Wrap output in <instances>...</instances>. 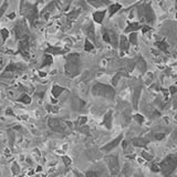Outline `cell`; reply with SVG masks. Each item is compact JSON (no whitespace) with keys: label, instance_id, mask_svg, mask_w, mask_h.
<instances>
[{"label":"cell","instance_id":"33","mask_svg":"<svg viewBox=\"0 0 177 177\" xmlns=\"http://www.w3.org/2000/svg\"><path fill=\"white\" fill-rule=\"evenodd\" d=\"M12 172H14V175H18L19 174V166H18V164L14 163V166H12Z\"/></svg>","mask_w":177,"mask_h":177},{"label":"cell","instance_id":"45","mask_svg":"<svg viewBox=\"0 0 177 177\" xmlns=\"http://www.w3.org/2000/svg\"><path fill=\"white\" fill-rule=\"evenodd\" d=\"M39 1H42V0H38V2H39Z\"/></svg>","mask_w":177,"mask_h":177},{"label":"cell","instance_id":"29","mask_svg":"<svg viewBox=\"0 0 177 177\" xmlns=\"http://www.w3.org/2000/svg\"><path fill=\"white\" fill-rule=\"evenodd\" d=\"M85 177H99V174L94 170H87L85 173Z\"/></svg>","mask_w":177,"mask_h":177},{"label":"cell","instance_id":"42","mask_svg":"<svg viewBox=\"0 0 177 177\" xmlns=\"http://www.w3.org/2000/svg\"><path fill=\"white\" fill-rule=\"evenodd\" d=\"M149 27H144V28H143V32H146V31H149Z\"/></svg>","mask_w":177,"mask_h":177},{"label":"cell","instance_id":"16","mask_svg":"<svg viewBox=\"0 0 177 177\" xmlns=\"http://www.w3.org/2000/svg\"><path fill=\"white\" fill-rule=\"evenodd\" d=\"M103 124L105 125L107 128L112 127V111H109L105 114L104 119H103Z\"/></svg>","mask_w":177,"mask_h":177},{"label":"cell","instance_id":"39","mask_svg":"<svg viewBox=\"0 0 177 177\" xmlns=\"http://www.w3.org/2000/svg\"><path fill=\"white\" fill-rule=\"evenodd\" d=\"M73 174H74V177H85L83 174H81V173H79L78 170H73Z\"/></svg>","mask_w":177,"mask_h":177},{"label":"cell","instance_id":"4","mask_svg":"<svg viewBox=\"0 0 177 177\" xmlns=\"http://www.w3.org/2000/svg\"><path fill=\"white\" fill-rule=\"evenodd\" d=\"M92 94L95 96H101V98H105V99L112 100L115 96V91L112 86L102 83H96L93 85L92 87Z\"/></svg>","mask_w":177,"mask_h":177},{"label":"cell","instance_id":"20","mask_svg":"<svg viewBox=\"0 0 177 177\" xmlns=\"http://www.w3.org/2000/svg\"><path fill=\"white\" fill-rule=\"evenodd\" d=\"M121 8H122V6L121 5H119V3H114V5H111L110 6V8H109V12H110V16L112 17L115 12H117L119 10H120Z\"/></svg>","mask_w":177,"mask_h":177},{"label":"cell","instance_id":"2","mask_svg":"<svg viewBox=\"0 0 177 177\" xmlns=\"http://www.w3.org/2000/svg\"><path fill=\"white\" fill-rule=\"evenodd\" d=\"M21 14L28 19L29 23L31 26H35V21L38 20V17H39V11H38V2L35 3H29L24 0H21Z\"/></svg>","mask_w":177,"mask_h":177},{"label":"cell","instance_id":"34","mask_svg":"<svg viewBox=\"0 0 177 177\" xmlns=\"http://www.w3.org/2000/svg\"><path fill=\"white\" fill-rule=\"evenodd\" d=\"M157 45H158V48H159V49H162L163 51H166V50H167V44H166L165 42L157 43Z\"/></svg>","mask_w":177,"mask_h":177},{"label":"cell","instance_id":"19","mask_svg":"<svg viewBox=\"0 0 177 177\" xmlns=\"http://www.w3.org/2000/svg\"><path fill=\"white\" fill-rule=\"evenodd\" d=\"M53 62V58L51 54H48V53H45L44 56H43V61H42V64H41V66H47V65H50V64H52Z\"/></svg>","mask_w":177,"mask_h":177},{"label":"cell","instance_id":"15","mask_svg":"<svg viewBox=\"0 0 177 177\" xmlns=\"http://www.w3.org/2000/svg\"><path fill=\"white\" fill-rule=\"evenodd\" d=\"M63 91H65V89H64V87H62V86H59V85H53L51 93H52V95H53L56 99H58V98H59V96L63 93Z\"/></svg>","mask_w":177,"mask_h":177},{"label":"cell","instance_id":"14","mask_svg":"<svg viewBox=\"0 0 177 177\" xmlns=\"http://www.w3.org/2000/svg\"><path fill=\"white\" fill-rule=\"evenodd\" d=\"M87 2L90 5H92L93 7L95 8H100V7H103L105 5H109V0H87Z\"/></svg>","mask_w":177,"mask_h":177},{"label":"cell","instance_id":"26","mask_svg":"<svg viewBox=\"0 0 177 177\" xmlns=\"http://www.w3.org/2000/svg\"><path fill=\"white\" fill-rule=\"evenodd\" d=\"M128 42L133 43L134 45L137 44V35H136L135 32H132V33L130 35V40H128Z\"/></svg>","mask_w":177,"mask_h":177},{"label":"cell","instance_id":"30","mask_svg":"<svg viewBox=\"0 0 177 177\" xmlns=\"http://www.w3.org/2000/svg\"><path fill=\"white\" fill-rule=\"evenodd\" d=\"M0 32H1V35H2V39H3V41H5L8 37H9V31H8L7 29H2Z\"/></svg>","mask_w":177,"mask_h":177},{"label":"cell","instance_id":"13","mask_svg":"<svg viewBox=\"0 0 177 177\" xmlns=\"http://www.w3.org/2000/svg\"><path fill=\"white\" fill-rule=\"evenodd\" d=\"M120 48L122 51H127L130 48V42L125 35H121L120 38Z\"/></svg>","mask_w":177,"mask_h":177},{"label":"cell","instance_id":"24","mask_svg":"<svg viewBox=\"0 0 177 177\" xmlns=\"http://www.w3.org/2000/svg\"><path fill=\"white\" fill-rule=\"evenodd\" d=\"M94 49V44H93L89 39H86L85 40V44H84V50L85 51H87V52H90V51H92Z\"/></svg>","mask_w":177,"mask_h":177},{"label":"cell","instance_id":"32","mask_svg":"<svg viewBox=\"0 0 177 177\" xmlns=\"http://www.w3.org/2000/svg\"><path fill=\"white\" fill-rule=\"evenodd\" d=\"M134 120L137 121L140 124H142V123L144 122V119H143V116H142V115H140V114H136V115H134Z\"/></svg>","mask_w":177,"mask_h":177},{"label":"cell","instance_id":"18","mask_svg":"<svg viewBox=\"0 0 177 177\" xmlns=\"http://www.w3.org/2000/svg\"><path fill=\"white\" fill-rule=\"evenodd\" d=\"M109 32V35H110V43L113 45V47H117V35L114 32V31H107Z\"/></svg>","mask_w":177,"mask_h":177},{"label":"cell","instance_id":"17","mask_svg":"<svg viewBox=\"0 0 177 177\" xmlns=\"http://www.w3.org/2000/svg\"><path fill=\"white\" fill-rule=\"evenodd\" d=\"M132 143H133V145L135 146H145L146 144H147V140H145V138H142V137H136V138H133L132 140Z\"/></svg>","mask_w":177,"mask_h":177},{"label":"cell","instance_id":"3","mask_svg":"<svg viewBox=\"0 0 177 177\" xmlns=\"http://www.w3.org/2000/svg\"><path fill=\"white\" fill-rule=\"evenodd\" d=\"M177 166V154L168 155L159 165V170L163 173L165 177H168L172 175V173L175 170Z\"/></svg>","mask_w":177,"mask_h":177},{"label":"cell","instance_id":"35","mask_svg":"<svg viewBox=\"0 0 177 177\" xmlns=\"http://www.w3.org/2000/svg\"><path fill=\"white\" fill-rule=\"evenodd\" d=\"M62 159L64 161V164L66 165V166H69V165H71V158L70 157H66V156H63L62 157Z\"/></svg>","mask_w":177,"mask_h":177},{"label":"cell","instance_id":"36","mask_svg":"<svg viewBox=\"0 0 177 177\" xmlns=\"http://www.w3.org/2000/svg\"><path fill=\"white\" fill-rule=\"evenodd\" d=\"M80 131H81V132H83V133H86L87 135L90 134V130H89V127H87V126H84V125H83V126H81Z\"/></svg>","mask_w":177,"mask_h":177},{"label":"cell","instance_id":"25","mask_svg":"<svg viewBox=\"0 0 177 177\" xmlns=\"http://www.w3.org/2000/svg\"><path fill=\"white\" fill-rule=\"evenodd\" d=\"M19 101L22 102V103H24V104H29V103L31 102V99H30V96H29V95H27V94H23V95L20 96Z\"/></svg>","mask_w":177,"mask_h":177},{"label":"cell","instance_id":"47","mask_svg":"<svg viewBox=\"0 0 177 177\" xmlns=\"http://www.w3.org/2000/svg\"><path fill=\"white\" fill-rule=\"evenodd\" d=\"M176 18H177V12H176Z\"/></svg>","mask_w":177,"mask_h":177},{"label":"cell","instance_id":"44","mask_svg":"<svg viewBox=\"0 0 177 177\" xmlns=\"http://www.w3.org/2000/svg\"><path fill=\"white\" fill-rule=\"evenodd\" d=\"M170 90H172V93L176 92V87H170Z\"/></svg>","mask_w":177,"mask_h":177},{"label":"cell","instance_id":"41","mask_svg":"<svg viewBox=\"0 0 177 177\" xmlns=\"http://www.w3.org/2000/svg\"><path fill=\"white\" fill-rule=\"evenodd\" d=\"M151 168L153 172H159V165H152Z\"/></svg>","mask_w":177,"mask_h":177},{"label":"cell","instance_id":"31","mask_svg":"<svg viewBox=\"0 0 177 177\" xmlns=\"http://www.w3.org/2000/svg\"><path fill=\"white\" fill-rule=\"evenodd\" d=\"M86 121H87V119H86L85 116H81L80 120H79V122H78V125L79 126H83L85 123H86Z\"/></svg>","mask_w":177,"mask_h":177},{"label":"cell","instance_id":"21","mask_svg":"<svg viewBox=\"0 0 177 177\" xmlns=\"http://www.w3.org/2000/svg\"><path fill=\"white\" fill-rule=\"evenodd\" d=\"M140 94H141V89H136L135 90L134 94H133V104H134V107H137V102H138V99H140Z\"/></svg>","mask_w":177,"mask_h":177},{"label":"cell","instance_id":"8","mask_svg":"<svg viewBox=\"0 0 177 177\" xmlns=\"http://www.w3.org/2000/svg\"><path fill=\"white\" fill-rule=\"evenodd\" d=\"M29 49H30V40H21L18 44V53H21L26 59H29Z\"/></svg>","mask_w":177,"mask_h":177},{"label":"cell","instance_id":"12","mask_svg":"<svg viewBox=\"0 0 177 177\" xmlns=\"http://www.w3.org/2000/svg\"><path fill=\"white\" fill-rule=\"evenodd\" d=\"M105 14H106L105 10H103V11H95L93 14V20L96 22V23H102L103 20H104Z\"/></svg>","mask_w":177,"mask_h":177},{"label":"cell","instance_id":"5","mask_svg":"<svg viewBox=\"0 0 177 177\" xmlns=\"http://www.w3.org/2000/svg\"><path fill=\"white\" fill-rule=\"evenodd\" d=\"M14 35L17 40L21 41V40H30V31H29L28 27L26 24V22L21 20V21H18L14 26Z\"/></svg>","mask_w":177,"mask_h":177},{"label":"cell","instance_id":"1","mask_svg":"<svg viewBox=\"0 0 177 177\" xmlns=\"http://www.w3.org/2000/svg\"><path fill=\"white\" fill-rule=\"evenodd\" d=\"M81 71V61H80V54L78 53H70L66 57V62L64 65V72L66 77L74 78L77 77Z\"/></svg>","mask_w":177,"mask_h":177},{"label":"cell","instance_id":"22","mask_svg":"<svg viewBox=\"0 0 177 177\" xmlns=\"http://www.w3.org/2000/svg\"><path fill=\"white\" fill-rule=\"evenodd\" d=\"M140 24L137 23V22H134V23H130L128 24V27L125 29V32H132V31H135V30H137V29H140Z\"/></svg>","mask_w":177,"mask_h":177},{"label":"cell","instance_id":"40","mask_svg":"<svg viewBox=\"0 0 177 177\" xmlns=\"http://www.w3.org/2000/svg\"><path fill=\"white\" fill-rule=\"evenodd\" d=\"M142 155L144 156L146 159H149V161H151V159H152V155H149L146 152H143V153H142Z\"/></svg>","mask_w":177,"mask_h":177},{"label":"cell","instance_id":"23","mask_svg":"<svg viewBox=\"0 0 177 177\" xmlns=\"http://www.w3.org/2000/svg\"><path fill=\"white\" fill-rule=\"evenodd\" d=\"M80 10H72L71 12L66 14V17H68V19H70V20H73V19H75V18H78L79 14H80Z\"/></svg>","mask_w":177,"mask_h":177},{"label":"cell","instance_id":"43","mask_svg":"<svg viewBox=\"0 0 177 177\" xmlns=\"http://www.w3.org/2000/svg\"><path fill=\"white\" fill-rule=\"evenodd\" d=\"M14 17H16V14H14V12L9 16V18H10V19H14Z\"/></svg>","mask_w":177,"mask_h":177},{"label":"cell","instance_id":"10","mask_svg":"<svg viewBox=\"0 0 177 177\" xmlns=\"http://www.w3.org/2000/svg\"><path fill=\"white\" fill-rule=\"evenodd\" d=\"M45 53L51 54V56H58V54H64L66 53V50H63L58 47H49L45 49Z\"/></svg>","mask_w":177,"mask_h":177},{"label":"cell","instance_id":"11","mask_svg":"<svg viewBox=\"0 0 177 177\" xmlns=\"http://www.w3.org/2000/svg\"><path fill=\"white\" fill-rule=\"evenodd\" d=\"M86 35H87V39L91 40L95 43L96 39H95V31H94V27H93L92 23H90L87 27H86Z\"/></svg>","mask_w":177,"mask_h":177},{"label":"cell","instance_id":"6","mask_svg":"<svg viewBox=\"0 0 177 177\" xmlns=\"http://www.w3.org/2000/svg\"><path fill=\"white\" fill-rule=\"evenodd\" d=\"M48 124H49V127L56 133H63L66 130V125H68V123L59 119H50Z\"/></svg>","mask_w":177,"mask_h":177},{"label":"cell","instance_id":"38","mask_svg":"<svg viewBox=\"0 0 177 177\" xmlns=\"http://www.w3.org/2000/svg\"><path fill=\"white\" fill-rule=\"evenodd\" d=\"M121 77H122V74H121V73H117V74H116V77L113 79V84L114 85L117 83V81H119V79H120Z\"/></svg>","mask_w":177,"mask_h":177},{"label":"cell","instance_id":"9","mask_svg":"<svg viewBox=\"0 0 177 177\" xmlns=\"http://www.w3.org/2000/svg\"><path fill=\"white\" fill-rule=\"evenodd\" d=\"M122 138H123V136H122V135L117 136L115 140H113L112 142H110L109 144H106L105 146H103V147H102V151H105V152H110V151H112L114 147H116V146L120 144L121 141H122Z\"/></svg>","mask_w":177,"mask_h":177},{"label":"cell","instance_id":"37","mask_svg":"<svg viewBox=\"0 0 177 177\" xmlns=\"http://www.w3.org/2000/svg\"><path fill=\"white\" fill-rule=\"evenodd\" d=\"M164 136H165V135H164L163 133H156V134L154 135V137H155L156 140H163Z\"/></svg>","mask_w":177,"mask_h":177},{"label":"cell","instance_id":"28","mask_svg":"<svg viewBox=\"0 0 177 177\" xmlns=\"http://www.w3.org/2000/svg\"><path fill=\"white\" fill-rule=\"evenodd\" d=\"M137 65H138V68H140V70H141L142 72H145V70H146V65H145V62H144L143 59H140Z\"/></svg>","mask_w":177,"mask_h":177},{"label":"cell","instance_id":"27","mask_svg":"<svg viewBox=\"0 0 177 177\" xmlns=\"http://www.w3.org/2000/svg\"><path fill=\"white\" fill-rule=\"evenodd\" d=\"M8 8V1H5L3 3H2V6L0 7V18L3 16V14H5V11L7 10Z\"/></svg>","mask_w":177,"mask_h":177},{"label":"cell","instance_id":"46","mask_svg":"<svg viewBox=\"0 0 177 177\" xmlns=\"http://www.w3.org/2000/svg\"><path fill=\"white\" fill-rule=\"evenodd\" d=\"M176 7H177V1H176Z\"/></svg>","mask_w":177,"mask_h":177},{"label":"cell","instance_id":"7","mask_svg":"<svg viewBox=\"0 0 177 177\" xmlns=\"http://www.w3.org/2000/svg\"><path fill=\"white\" fill-rule=\"evenodd\" d=\"M106 165L109 167V170L111 172L112 175H116L120 172V164H119V159L117 156H107L105 158Z\"/></svg>","mask_w":177,"mask_h":177}]
</instances>
